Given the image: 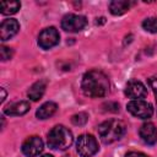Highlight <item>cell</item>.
I'll use <instances>...</instances> for the list:
<instances>
[{
    "label": "cell",
    "mask_w": 157,
    "mask_h": 157,
    "mask_svg": "<svg viewBox=\"0 0 157 157\" xmlns=\"http://www.w3.org/2000/svg\"><path fill=\"white\" fill-rule=\"evenodd\" d=\"M81 88L87 97H104L109 92V80L104 72L99 70H90L82 77Z\"/></svg>",
    "instance_id": "6da1fadb"
},
{
    "label": "cell",
    "mask_w": 157,
    "mask_h": 157,
    "mask_svg": "<svg viewBox=\"0 0 157 157\" xmlns=\"http://www.w3.org/2000/svg\"><path fill=\"white\" fill-rule=\"evenodd\" d=\"M126 126L119 119H108L98 125V135L103 144L109 145L120 140L125 134Z\"/></svg>",
    "instance_id": "7a4b0ae2"
},
{
    "label": "cell",
    "mask_w": 157,
    "mask_h": 157,
    "mask_svg": "<svg viewBox=\"0 0 157 157\" xmlns=\"http://www.w3.org/2000/svg\"><path fill=\"white\" fill-rule=\"evenodd\" d=\"M47 141L50 148L64 151V150H67L72 145L74 136H72V132L64 125H55L48 132Z\"/></svg>",
    "instance_id": "3957f363"
},
{
    "label": "cell",
    "mask_w": 157,
    "mask_h": 157,
    "mask_svg": "<svg viewBox=\"0 0 157 157\" xmlns=\"http://www.w3.org/2000/svg\"><path fill=\"white\" fill-rule=\"evenodd\" d=\"M76 151L81 157H92L98 152V142L93 135L82 134L76 141Z\"/></svg>",
    "instance_id": "277c9868"
},
{
    "label": "cell",
    "mask_w": 157,
    "mask_h": 157,
    "mask_svg": "<svg viewBox=\"0 0 157 157\" xmlns=\"http://www.w3.org/2000/svg\"><path fill=\"white\" fill-rule=\"evenodd\" d=\"M126 109L129 113H131L134 117L140 119H148L153 114V108L148 102H145L142 99H135L130 101L126 104Z\"/></svg>",
    "instance_id": "5b68a950"
},
{
    "label": "cell",
    "mask_w": 157,
    "mask_h": 157,
    "mask_svg": "<svg viewBox=\"0 0 157 157\" xmlns=\"http://www.w3.org/2000/svg\"><path fill=\"white\" fill-rule=\"evenodd\" d=\"M87 25V20L82 15L67 13L61 20V27L66 32H80Z\"/></svg>",
    "instance_id": "8992f818"
},
{
    "label": "cell",
    "mask_w": 157,
    "mask_h": 157,
    "mask_svg": "<svg viewBox=\"0 0 157 157\" xmlns=\"http://www.w3.org/2000/svg\"><path fill=\"white\" fill-rule=\"evenodd\" d=\"M60 36L55 27L44 28L38 36V45L42 49H50L59 43Z\"/></svg>",
    "instance_id": "52a82bcc"
},
{
    "label": "cell",
    "mask_w": 157,
    "mask_h": 157,
    "mask_svg": "<svg viewBox=\"0 0 157 157\" xmlns=\"http://www.w3.org/2000/svg\"><path fill=\"white\" fill-rule=\"evenodd\" d=\"M44 148L43 140L39 136H29L22 144V152L27 157H36L38 156Z\"/></svg>",
    "instance_id": "ba28073f"
},
{
    "label": "cell",
    "mask_w": 157,
    "mask_h": 157,
    "mask_svg": "<svg viewBox=\"0 0 157 157\" xmlns=\"http://www.w3.org/2000/svg\"><path fill=\"white\" fill-rule=\"evenodd\" d=\"M125 94L129 98H131L132 101L141 99V98H145L147 96V90H146L145 85L141 81H137V80H134L132 78V80H130L126 83Z\"/></svg>",
    "instance_id": "9c48e42d"
},
{
    "label": "cell",
    "mask_w": 157,
    "mask_h": 157,
    "mask_svg": "<svg viewBox=\"0 0 157 157\" xmlns=\"http://www.w3.org/2000/svg\"><path fill=\"white\" fill-rule=\"evenodd\" d=\"M20 29V23L15 18L4 20L0 25V38L1 40H7L17 34Z\"/></svg>",
    "instance_id": "30bf717a"
},
{
    "label": "cell",
    "mask_w": 157,
    "mask_h": 157,
    "mask_svg": "<svg viewBox=\"0 0 157 157\" xmlns=\"http://www.w3.org/2000/svg\"><path fill=\"white\" fill-rule=\"evenodd\" d=\"M140 137L147 145H155L157 142V128L152 123H145L139 130Z\"/></svg>",
    "instance_id": "8fae6325"
},
{
    "label": "cell",
    "mask_w": 157,
    "mask_h": 157,
    "mask_svg": "<svg viewBox=\"0 0 157 157\" xmlns=\"http://www.w3.org/2000/svg\"><path fill=\"white\" fill-rule=\"evenodd\" d=\"M29 110V103L26 101H18V102H13L7 104L4 108V113L6 115L10 117H18V115H23Z\"/></svg>",
    "instance_id": "7c38bea8"
},
{
    "label": "cell",
    "mask_w": 157,
    "mask_h": 157,
    "mask_svg": "<svg viewBox=\"0 0 157 157\" xmlns=\"http://www.w3.org/2000/svg\"><path fill=\"white\" fill-rule=\"evenodd\" d=\"M45 88H47V81L45 80H39L29 87V90L27 92V96H28L29 99H32L34 102L39 101L43 97V94L45 92Z\"/></svg>",
    "instance_id": "4fadbf2b"
},
{
    "label": "cell",
    "mask_w": 157,
    "mask_h": 157,
    "mask_svg": "<svg viewBox=\"0 0 157 157\" xmlns=\"http://www.w3.org/2000/svg\"><path fill=\"white\" fill-rule=\"evenodd\" d=\"M56 110H58L56 103H54V102H45V103H43L37 109L36 115H37L38 119H42L43 120V119H48V118L53 117L56 113Z\"/></svg>",
    "instance_id": "5bb4252c"
},
{
    "label": "cell",
    "mask_w": 157,
    "mask_h": 157,
    "mask_svg": "<svg viewBox=\"0 0 157 157\" xmlns=\"http://www.w3.org/2000/svg\"><path fill=\"white\" fill-rule=\"evenodd\" d=\"M131 6V2L130 1H126V0H114L109 4V11L112 15H115V16H119V15H123L125 13Z\"/></svg>",
    "instance_id": "9a60e30c"
},
{
    "label": "cell",
    "mask_w": 157,
    "mask_h": 157,
    "mask_svg": "<svg viewBox=\"0 0 157 157\" xmlns=\"http://www.w3.org/2000/svg\"><path fill=\"white\" fill-rule=\"evenodd\" d=\"M21 7L20 1H1L0 2V12L2 15H13Z\"/></svg>",
    "instance_id": "2e32d148"
},
{
    "label": "cell",
    "mask_w": 157,
    "mask_h": 157,
    "mask_svg": "<svg viewBox=\"0 0 157 157\" xmlns=\"http://www.w3.org/2000/svg\"><path fill=\"white\" fill-rule=\"evenodd\" d=\"M142 28L150 33H157V17H148L144 20Z\"/></svg>",
    "instance_id": "e0dca14e"
},
{
    "label": "cell",
    "mask_w": 157,
    "mask_h": 157,
    "mask_svg": "<svg viewBox=\"0 0 157 157\" xmlns=\"http://www.w3.org/2000/svg\"><path fill=\"white\" fill-rule=\"evenodd\" d=\"M87 119H88V115L86 113H77L75 115H72L71 118V121L74 125H77V126H82L87 123Z\"/></svg>",
    "instance_id": "ac0fdd59"
},
{
    "label": "cell",
    "mask_w": 157,
    "mask_h": 157,
    "mask_svg": "<svg viewBox=\"0 0 157 157\" xmlns=\"http://www.w3.org/2000/svg\"><path fill=\"white\" fill-rule=\"evenodd\" d=\"M12 54H13V52H12L11 48L5 47V45H2V47L0 48V58H1L2 61L11 59V58H12Z\"/></svg>",
    "instance_id": "d6986e66"
},
{
    "label": "cell",
    "mask_w": 157,
    "mask_h": 157,
    "mask_svg": "<svg viewBox=\"0 0 157 157\" xmlns=\"http://www.w3.org/2000/svg\"><path fill=\"white\" fill-rule=\"evenodd\" d=\"M148 83L153 91V94H155V98H156V104H157V75H153L148 78Z\"/></svg>",
    "instance_id": "ffe728a7"
},
{
    "label": "cell",
    "mask_w": 157,
    "mask_h": 157,
    "mask_svg": "<svg viewBox=\"0 0 157 157\" xmlns=\"http://www.w3.org/2000/svg\"><path fill=\"white\" fill-rule=\"evenodd\" d=\"M103 107H108V108L104 109V110H108V112H118L119 110V104L114 103V102H108V103L103 104Z\"/></svg>",
    "instance_id": "44dd1931"
},
{
    "label": "cell",
    "mask_w": 157,
    "mask_h": 157,
    "mask_svg": "<svg viewBox=\"0 0 157 157\" xmlns=\"http://www.w3.org/2000/svg\"><path fill=\"white\" fill-rule=\"evenodd\" d=\"M125 157H150V156H147V155H145V153H142V152L131 151V152L126 153V155H125Z\"/></svg>",
    "instance_id": "7402d4cb"
},
{
    "label": "cell",
    "mask_w": 157,
    "mask_h": 157,
    "mask_svg": "<svg viewBox=\"0 0 157 157\" xmlns=\"http://www.w3.org/2000/svg\"><path fill=\"white\" fill-rule=\"evenodd\" d=\"M1 93H2V96H1V103H2L5 101V97H6V92H5L4 88H1Z\"/></svg>",
    "instance_id": "603a6c76"
},
{
    "label": "cell",
    "mask_w": 157,
    "mask_h": 157,
    "mask_svg": "<svg viewBox=\"0 0 157 157\" xmlns=\"http://www.w3.org/2000/svg\"><path fill=\"white\" fill-rule=\"evenodd\" d=\"M40 157H53L52 155H43V156H40Z\"/></svg>",
    "instance_id": "cb8c5ba5"
},
{
    "label": "cell",
    "mask_w": 157,
    "mask_h": 157,
    "mask_svg": "<svg viewBox=\"0 0 157 157\" xmlns=\"http://www.w3.org/2000/svg\"><path fill=\"white\" fill-rule=\"evenodd\" d=\"M64 157H72V156H64Z\"/></svg>",
    "instance_id": "d4e9b609"
}]
</instances>
